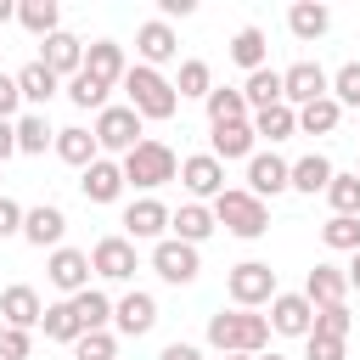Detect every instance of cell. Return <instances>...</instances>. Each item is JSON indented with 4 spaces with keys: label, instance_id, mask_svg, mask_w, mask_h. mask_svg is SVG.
I'll list each match as a JSON object with an SVG mask.
<instances>
[{
    "label": "cell",
    "instance_id": "cell-1",
    "mask_svg": "<svg viewBox=\"0 0 360 360\" xmlns=\"http://www.w3.org/2000/svg\"><path fill=\"white\" fill-rule=\"evenodd\" d=\"M208 343H214L219 354H264V349H270V315L219 309V315H208Z\"/></svg>",
    "mask_w": 360,
    "mask_h": 360
},
{
    "label": "cell",
    "instance_id": "cell-2",
    "mask_svg": "<svg viewBox=\"0 0 360 360\" xmlns=\"http://www.w3.org/2000/svg\"><path fill=\"white\" fill-rule=\"evenodd\" d=\"M124 96H129V107L141 112V118H174L180 112V90L158 73V68H146V62H135L129 73H124Z\"/></svg>",
    "mask_w": 360,
    "mask_h": 360
},
{
    "label": "cell",
    "instance_id": "cell-3",
    "mask_svg": "<svg viewBox=\"0 0 360 360\" xmlns=\"http://www.w3.org/2000/svg\"><path fill=\"white\" fill-rule=\"evenodd\" d=\"M214 219H219L231 236H242V242H253V236L270 231V208H264L248 186H225V191L214 197Z\"/></svg>",
    "mask_w": 360,
    "mask_h": 360
},
{
    "label": "cell",
    "instance_id": "cell-4",
    "mask_svg": "<svg viewBox=\"0 0 360 360\" xmlns=\"http://www.w3.org/2000/svg\"><path fill=\"white\" fill-rule=\"evenodd\" d=\"M124 180L141 186V191H158V186L180 180V163H174V152H169L163 141H141V146L124 158Z\"/></svg>",
    "mask_w": 360,
    "mask_h": 360
},
{
    "label": "cell",
    "instance_id": "cell-5",
    "mask_svg": "<svg viewBox=\"0 0 360 360\" xmlns=\"http://www.w3.org/2000/svg\"><path fill=\"white\" fill-rule=\"evenodd\" d=\"M141 124H146V118H141L129 101H124V107H101V112H96V146H101V152H124V158H129V152L146 141V135H141Z\"/></svg>",
    "mask_w": 360,
    "mask_h": 360
},
{
    "label": "cell",
    "instance_id": "cell-6",
    "mask_svg": "<svg viewBox=\"0 0 360 360\" xmlns=\"http://www.w3.org/2000/svg\"><path fill=\"white\" fill-rule=\"evenodd\" d=\"M225 292H231L236 309H259V304L276 298V270H270L264 259H242V264L225 276Z\"/></svg>",
    "mask_w": 360,
    "mask_h": 360
},
{
    "label": "cell",
    "instance_id": "cell-7",
    "mask_svg": "<svg viewBox=\"0 0 360 360\" xmlns=\"http://www.w3.org/2000/svg\"><path fill=\"white\" fill-rule=\"evenodd\" d=\"M321 96H332V73H326L321 62H292V68L281 73V101H287V107H309V101H321Z\"/></svg>",
    "mask_w": 360,
    "mask_h": 360
},
{
    "label": "cell",
    "instance_id": "cell-8",
    "mask_svg": "<svg viewBox=\"0 0 360 360\" xmlns=\"http://www.w3.org/2000/svg\"><path fill=\"white\" fill-rule=\"evenodd\" d=\"M152 270H158L169 287H186V281H197L202 259H197V248H191V242H180V236H163V242L152 248Z\"/></svg>",
    "mask_w": 360,
    "mask_h": 360
},
{
    "label": "cell",
    "instance_id": "cell-9",
    "mask_svg": "<svg viewBox=\"0 0 360 360\" xmlns=\"http://www.w3.org/2000/svg\"><path fill=\"white\" fill-rule=\"evenodd\" d=\"M270 332L281 338H309L315 332V304L304 292H276L270 298Z\"/></svg>",
    "mask_w": 360,
    "mask_h": 360
},
{
    "label": "cell",
    "instance_id": "cell-10",
    "mask_svg": "<svg viewBox=\"0 0 360 360\" xmlns=\"http://www.w3.org/2000/svg\"><path fill=\"white\" fill-rule=\"evenodd\" d=\"M248 191H253L259 202L276 197V191H292V163L276 158V152H253V158H248Z\"/></svg>",
    "mask_w": 360,
    "mask_h": 360
},
{
    "label": "cell",
    "instance_id": "cell-11",
    "mask_svg": "<svg viewBox=\"0 0 360 360\" xmlns=\"http://www.w3.org/2000/svg\"><path fill=\"white\" fill-rule=\"evenodd\" d=\"M169 219H174V214H169L158 197H141V202H129V208H124V236H129V242H152V248H158V242H163V231H169Z\"/></svg>",
    "mask_w": 360,
    "mask_h": 360
},
{
    "label": "cell",
    "instance_id": "cell-12",
    "mask_svg": "<svg viewBox=\"0 0 360 360\" xmlns=\"http://www.w3.org/2000/svg\"><path fill=\"white\" fill-rule=\"evenodd\" d=\"M90 270H96L101 281H129V276H135V242H129V236H101V242L90 248Z\"/></svg>",
    "mask_w": 360,
    "mask_h": 360
},
{
    "label": "cell",
    "instance_id": "cell-13",
    "mask_svg": "<svg viewBox=\"0 0 360 360\" xmlns=\"http://www.w3.org/2000/svg\"><path fill=\"white\" fill-rule=\"evenodd\" d=\"M152 326H158V298L152 292H124L112 304V332L118 338H146Z\"/></svg>",
    "mask_w": 360,
    "mask_h": 360
},
{
    "label": "cell",
    "instance_id": "cell-14",
    "mask_svg": "<svg viewBox=\"0 0 360 360\" xmlns=\"http://www.w3.org/2000/svg\"><path fill=\"white\" fill-rule=\"evenodd\" d=\"M45 276H51V287H56V292L79 298V292L90 287V253H79V248H56V253H51V264H45Z\"/></svg>",
    "mask_w": 360,
    "mask_h": 360
},
{
    "label": "cell",
    "instance_id": "cell-15",
    "mask_svg": "<svg viewBox=\"0 0 360 360\" xmlns=\"http://www.w3.org/2000/svg\"><path fill=\"white\" fill-rule=\"evenodd\" d=\"M135 56H141L146 68H163V62H174V56H180V39H174V28H169L163 17L141 22V28H135Z\"/></svg>",
    "mask_w": 360,
    "mask_h": 360
},
{
    "label": "cell",
    "instance_id": "cell-16",
    "mask_svg": "<svg viewBox=\"0 0 360 360\" xmlns=\"http://www.w3.org/2000/svg\"><path fill=\"white\" fill-rule=\"evenodd\" d=\"M180 186L202 202V197H219L225 191V163L214 158V152H197V158H186L180 163Z\"/></svg>",
    "mask_w": 360,
    "mask_h": 360
},
{
    "label": "cell",
    "instance_id": "cell-17",
    "mask_svg": "<svg viewBox=\"0 0 360 360\" xmlns=\"http://www.w3.org/2000/svg\"><path fill=\"white\" fill-rule=\"evenodd\" d=\"M0 321H6V326H17V332H34V326L45 321V304H39V292H34L28 281L6 287V292H0Z\"/></svg>",
    "mask_w": 360,
    "mask_h": 360
},
{
    "label": "cell",
    "instance_id": "cell-18",
    "mask_svg": "<svg viewBox=\"0 0 360 360\" xmlns=\"http://www.w3.org/2000/svg\"><path fill=\"white\" fill-rule=\"evenodd\" d=\"M39 62H45V68H51L56 79H79V73H84V39L62 28V34H51V39H45Z\"/></svg>",
    "mask_w": 360,
    "mask_h": 360
},
{
    "label": "cell",
    "instance_id": "cell-19",
    "mask_svg": "<svg viewBox=\"0 0 360 360\" xmlns=\"http://www.w3.org/2000/svg\"><path fill=\"white\" fill-rule=\"evenodd\" d=\"M62 231H68V214L56 208V202H39V208H28L22 214V242H34V248H62Z\"/></svg>",
    "mask_w": 360,
    "mask_h": 360
},
{
    "label": "cell",
    "instance_id": "cell-20",
    "mask_svg": "<svg viewBox=\"0 0 360 360\" xmlns=\"http://www.w3.org/2000/svg\"><path fill=\"white\" fill-rule=\"evenodd\" d=\"M84 73L101 79V84H124V73H129L124 45H118V39H96V45H84Z\"/></svg>",
    "mask_w": 360,
    "mask_h": 360
},
{
    "label": "cell",
    "instance_id": "cell-21",
    "mask_svg": "<svg viewBox=\"0 0 360 360\" xmlns=\"http://www.w3.org/2000/svg\"><path fill=\"white\" fill-rule=\"evenodd\" d=\"M79 186H84V197H90V202H118L129 180H124V163H112V158H96V163L84 169V180H79Z\"/></svg>",
    "mask_w": 360,
    "mask_h": 360
},
{
    "label": "cell",
    "instance_id": "cell-22",
    "mask_svg": "<svg viewBox=\"0 0 360 360\" xmlns=\"http://www.w3.org/2000/svg\"><path fill=\"white\" fill-rule=\"evenodd\" d=\"M304 298H309L315 309L343 304V298H349V270H338V264H315V270L304 276Z\"/></svg>",
    "mask_w": 360,
    "mask_h": 360
},
{
    "label": "cell",
    "instance_id": "cell-23",
    "mask_svg": "<svg viewBox=\"0 0 360 360\" xmlns=\"http://www.w3.org/2000/svg\"><path fill=\"white\" fill-rule=\"evenodd\" d=\"M17 90H22L28 112H39V107H45V101H51V96L62 90V79H56V73H51V68H45V62L34 56L28 68H17Z\"/></svg>",
    "mask_w": 360,
    "mask_h": 360
},
{
    "label": "cell",
    "instance_id": "cell-24",
    "mask_svg": "<svg viewBox=\"0 0 360 360\" xmlns=\"http://www.w3.org/2000/svg\"><path fill=\"white\" fill-rule=\"evenodd\" d=\"M169 231H174L180 242H191V248H197V242H208V236L219 231V219H214V208H202V202H180V208H174V219H169Z\"/></svg>",
    "mask_w": 360,
    "mask_h": 360
},
{
    "label": "cell",
    "instance_id": "cell-25",
    "mask_svg": "<svg viewBox=\"0 0 360 360\" xmlns=\"http://www.w3.org/2000/svg\"><path fill=\"white\" fill-rule=\"evenodd\" d=\"M208 141H214V158L231 163V158H253V141L259 135H253V118H242V124H214Z\"/></svg>",
    "mask_w": 360,
    "mask_h": 360
},
{
    "label": "cell",
    "instance_id": "cell-26",
    "mask_svg": "<svg viewBox=\"0 0 360 360\" xmlns=\"http://www.w3.org/2000/svg\"><path fill=\"white\" fill-rule=\"evenodd\" d=\"M56 158H62V163H73V169H90V163L101 158V146H96V129H79V124L56 129Z\"/></svg>",
    "mask_w": 360,
    "mask_h": 360
},
{
    "label": "cell",
    "instance_id": "cell-27",
    "mask_svg": "<svg viewBox=\"0 0 360 360\" xmlns=\"http://www.w3.org/2000/svg\"><path fill=\"white\" fill-rule=\"evenodd\" d=\"M202 107H208V124H242V118H253L248 96H242V90H231V84H214Z\"/></svg>",
    "mask_w": 360,
    "mask_h": 360
},
{
    "label": "cell",
    "instance_id": "cell-28",
    "mask_svg": "<svg viewBox=\"0 0 360 360\" xmlns=\"http://www.w3.org/2000/svg\"><path fill=\"white\" fill-rule=\"evenodd\" d=\"M73 304V315H79V326L84 332H112V298L107 292H96V287H84L79 298H68Z\"/></svg>",
    "mask_w": 360,
    "mask_h": 360
},
{
    "label": "cell",
    "instance_id": "cell-29",
    "mask_svg": "<svg viewBox=\"0 0 360 360\" xmlns=\"http://www.w3.org/2000/svg\"><path fill=\"white\" fill-rule=\"evenodd\" d=\"M17 22L28 34H39V39H51V34H62V6L56 0H22L17 6Z\"/></svg>",
    "mask_w": 360,
    "mask_h": 360
},
{
    "label": "cell",
    "instance_id": "cell-30",
    "mask_svg": "<svg viewBox=\"0 0 360 360\" xmlns=\"http://www.w3.org/2000/svg\"><path fill=\"white\" fill-rule=\"evenodd\" d=\"M287 28H292V39H304V45H309V39H321V34L332 28V11H326V6H315V0H298V6L287 11Z\"/></svg>",
    "mask_w": 360,
    "mask_h": 360
},
{
    "label": "cell",
    "instance_id": "cell-31",
    "mask_svg": "<svg viewBox=\"0 0 360 360\" xmlns=\"http://www.w3.org/2000/svg\"><path fill=\"white\" fill-rule=\"evenodd\" d=\"M264 51H270V39H264V28H236V39H231V62L236 68H248V73H259V68H270L264 62Z\"/></svg>",
    "mask_w": 360,
    "mask_h": 360
},
{
    "label": "cell",
    "instance_id": "cell-32",
    "mask_svg": "<svg viewBox=\"0 0 360 360\" xmlns=\"http://www.w3.org/2000/svg\"><path fill=\"white\" fill-rule=\"evenodd\" d=\"M253 135H264V141H287V135H298V107L276 101V107L253 112Z\"/></svg>",
    "mask_w": 360,
    "mask_h": 360
},
{
    "label": "cell",
    "instance_id": "cell-33",
    "mask_svg": "<svg viewBox=\"0 0 360 360\" xmlns=\"http://www.w3.org/2000/svg\"><path fill=\"white\" fill-rule=\"evenodd\" d=\"M332 174H338V169H332L321 152H309V158H298V163H292V191L315 197V191H326V186H332Z\"/></svg>",
    "mask_w": 360,
    "mask_h": 360
},
{
    "label": "cell",
    "instance_id": "cell-34",
    "mask_svg": "<svg viewBox=\"0 0 360 360\" xmlns=\"http://www.w3.org/2000/svg\"><path fill=\"white\" fill-rule=\"evenodd\" d=\"M338 124H343V107H338L332 96H321V101L298 107V129H304V135H332Z\"/></svg>",
    "mask_w": 360,
    "mask_h": 360
},
{
    "label": "cell",
    "instance_id": "cell-35",
    "mask_svg": "<svg viewBox=\"0 0 360 360\" xmlns=\"http://www.w3.org/2000/svg\"><path fill=\"white\" fill-rule=\"evenodd\" d=\"M45 146H56V129L45 124V112H22V118H17V152L39 158Z\"/></svg>",
    "mask_w": 360,
    "mask_h": 360
},
{
    "label": "cell",
    "instance_id": "cell-36",
    "mask_svg": "<svg viewBox=\"0 0 360 360\" xmlns=\"http://www.w3.org/2000/svg\"><path fill=\"white\" fill-rule=\"evenodd\" d=\"M39 326H45L51 343H79V338H84V326H79V315H73L68 298H62V304H45V321H39Z\"/></svg>",
    "mask_w": 360,
    "mask_h": 360
},
{
    "label": "cell",
    "instance_id": "cell-37",
    "mask_svg": "<svg viewBox=\"0 0 360 360\" xmlns=\"http://www.w3.org/2000/svg\"><path fill=\"white\" fill-rule=\"evenodd\" d=\"M242 96H248V107H253V112L276 107V101H281V73H276V68H259V73H248Z\"/></svg>",
    "mask_w": 360,
    "mask_h": 360
},
{
    "label": "cell",
    "instance_id": "cell-38",
    "mask_svg": "<svg viewBox=\"0 0 360 360\" xmlns=\"http://www.w3.org/2000/svg\"><path fill=\"white\" fill-rule=\"evenodd\" d=\"M321 242H326L332 253H360V219H354V214H332V219L321 225Z\"/></svg>",
    "mask_w": 360,
    "mask_h": 360
},
{
    "label": "cell",
    "instance_id": "cell-39",
    "mask_svg": "<svg viewBox=\"0 0 360 360\" xmlns=\"http://www.w3.org/2000/svg\"><path fill=\"white\" fill-rule=\"evenodd\" d=\"M174 90H180V96H202V101H208V90H214V68H208L202 56H186V62H180Z\"/></svg>",
    "mask_w": 360,
    "mask_h": 360
},
{
    "label": "cell",
    "instance_id": "cell-40",
    "mask_svg": "<svg viewBox=\"0 0 360 360\" xmlns=\"http://www.w3.org/2000/svg\"><path fill=\"white\" fill-rule=\"evenodd\" d=\"M107 90H112V84H101V79H90V73L68 79V101L84 107V112H101V107H107Z\"/></svg>",
    "mask_w": 360,
    "mask_h": 360
},
{
    "label": "cell",
    "instance_id": "cell-41",
    "mask_svg": "<svg viewBox=\"0 0 360 360\" xmlns=\"http://www.w3.org/2000/svg\"><path fill=\"white\" fill-rule=\"evenodd\" d=\"M349 326H354L349 304H326V309H315V332H309V338H332V343H343Z\"/></svg>",
    "mask_w": 360,
    "mask_h": 360
},
{
    "label": "cell",
    "instance_id": "cell-42",
    "mask_svg": "<svg viewBox=\"0 0 360 360\" xmlns=\"http://www.w3.org/2000/svg\"><path fill=\"white\" fill-rule=\"evenodd\" d=\"M326 202H332V214H354L360 219V174H332Z\"/></svg>",
    "mask_w": 360,
    "mask_h": 360
},
{
    "label": "cell",
    "instance_id": "cell-43",
    "mask_svg": "<svg viewBox=\"0 0 360 360\" xmlns=\"http://www.w3.org/2000/svg\"><path fill=\"white\" fill-rule=\"evenodd\" d=\"M73 360H118V332H84L73 343Z\"/></svg>",
    "mask_w": 360,
    "mask_h": 360
},
{
    "label": "cell",
    "instance_id": "cell-44",
    "mask_svg": "<svg viewBox=\"0 0 360 360\" xmlns=\"http://www.w3.org/2000/svg\"><path fill=\"white\" fill-rule=\"evenodd\" d=\"M332 101L360 112V62H343V68L332 73Z\"/></svg>",
    "mask_w": 360,
    "mask_h": 360
},
{
    "label": "cell",
    "instance_id": "cell-45",
    "mask_svg": "<svg viewBox=\"0 0 360 360\" xmlns=\"http://www.w3.org/2000/svg\"><path fill=\"white\" fill-rule=\"evenodd\" d=\"M28 349H34V338H28V332L0 326V360H28Z\"/></svg>",
    "mask_w": 360,
    "mask_h": 360
},
{
    "label": "cell",
    "instance_id": "cell-46",
    "mask_svg": "<svg viewBox=\"0 0 360 360\" xmlns=\"http://www.w3.org/2000/svg\"><path fill=\"white\" fill-rule=\"evenodd\" d=\"M17 107H22V90H17V73H0V118L17 124Z\"/></svg>",
    "mask_w": 360,
    "mask_h": 360
},
{
    "label": "cell",
    "instance_id": "cell-47",
    "mask_svg": "<svg viewBox=\"0 0 360 360\" xmlns=\"http://www.w3.org/2000/svg\"><path fill=\"white\" fill-rule=\"evenodd\" d=\"M22 214H28L22 202H11V197H0V242H6V236H22Z\"/></svg>",
    "mask_w": 360,
    "mask_h": 360
},
{
    "label": "cell",
    "instance_id": "cell-48",
    "mask_svg": "<svg viewBox=\"0 0 360 360\" xmlns=\"http://www.w3.org/2000/svg\"><path fill=\"white\" fill-rule=\"evenodd\" d=\"M304 360H343V343H332V338H304Z\"/></svg>",
    "mask_w": 360,
    "mask_h": 360
},
{
    "label": "cell",
    "instance_id": "cell-49",
    "mask_svg": "<svg viewBox=\"0 0 360 360\" xmlns=\"http://www.w3.org/2000/svg\"><path fill=\"white\" fill-rule=\"evenodd\" d=\"M158 360H202V349H197V343H169Z\"/></svg>",
    "mask_w": 360,
    "mask_h": 360
},
{
    "label": "cell",
    "instance_id": "cell-50",
    "mask_svg": "<svg viewBox=\"0 0 360 360\" xmlns=\"http://www.w3.org/2000/svg\"><path fill=\"white\" fill-rule=\"evenodd\" d=\"M158 17L169 22V17H191V0H158Z\"/></svg>",
    "mask_w": 360,
    "mask_h": 360
},
{
    "label": "cell",
    "instance_id": "cell-51",
    "mask_svg": "<svg viewBox=\"0 0 360 360\" xmlns=\"http://www.w3.org/2000/svg\"><path fill=\"white\" fill-rule=\"evenodd\" d=\"M11 152H17V124H6V118H0V163H6Z\"/></svg>",
    "mask_w": 360,
    "mask_h": 360
},
{
    "label": "cell",
    "instance_id": "cell-52",
    "mask_svg": "<svg viewBox=\"0 0 360 360\" xmlns=\"http://www.w3.org/2000/svg\"><path fill=\"white\" fill-rule=\"evenodd\" d=\"M349 287H354V292H360V253H354V259H349Z\"/></svg>",
    "mask_w": 360,
    "mask_h": 360
},
{
    "label": "cell",
    "instance_id": "cell-53",
    "mask_svg": "<svg viewBox=\"0 0 360 360\" xmlns=\"http://www.w3.org/2000/svg\"><path fill=\"white\" fill-rule=\"evenodd\" d=\"M11 17H17V6H11V0H0V22H11Z\"/></svg>",
    "mask_w": 360,
    "mask_h": 360
},
{
    "label": "cell",
    "instance_id": "cell-54",
    "mask_svg": "<svg viewBox=\"0 0 360 360\" xmlns=\"http://www.w3.org/2000/svg\"><path fill=\"white\" fill-rule=\"evenodd\" d=\"M253 360H287V354H276V349H264V354H253Z\"/></svg>",
    "mask_w": 360,
    "mask_h": 360
},
{
    "label": "cell",
    "instance_id": "cell-55",
    "mask_svg": "<svg viewBox=\"0 0 360 360\" xmlns=\"http://www.w3.org/2000/svg\"><path fill=\"white\" fill-rule=\"evenodd\" d=\"M225 360H253V354H225Z\"/></svg>",
    "mask_w": 360,
    "mask_h": 360
},
{
    "label": "cell",
    "instance_id": "cell-56",
    "mask_svg": "<svg viewBox=\"0 0 360 360\" xmlns=\"http://www.w3.org/2000/svg\"><path fill=\"white\" fill-rule=\"evenodd\" d=\"M354 174H360V169H354Z\"/></svg>",
    "mask_w": 360,
    "mask_h": 360
}]
</instances>
